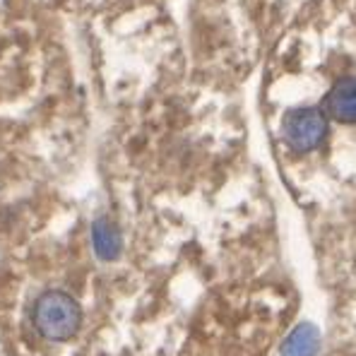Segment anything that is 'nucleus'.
I'll return each instance as SVG.
<instances>
[{"instance_id": "obj_1", "label": "nucleus", "mask_w": 356, "mask_h": 356, "mask_svg": "<svg viewBox=\"0 0 356 356\" xmlns=\"http://www.w3.org/2000/svg\"><path fill=\"white\" fill-rule=\"evenodd\" d=\"M34 325L51 342H67L82 327V308L67 291L49 289L34 303Z\"/></svg>"}, {"instance_id": "obj_2", "label": "nucleus", "mask_w": 356, "mask_h": 356, "mask_svg": "<svg viewBox=\"0 0 356 356\" xmlns=\"http://www.w3.org/2000/svg\"><path fill=\"white\" fill-rule=\"evenodd\" d=\"M327 116L323 108L301 106L286 111L282 120V135L284 143L294 152H313L321 147L327 138Z\"/></svg>"}, {"instance_id": "obj_3", "label": "nucleus", "mask_w": 356, "mask_h": 356, "mask_svg": "<svg viewBox=\"0 0 356 356\" xmlns=\"http://www.w3.org/2000/svg\"><path fill=\"white\" fill-rule=\"evenodd\" d=\"M325 116L339 123H356V77L337 80L323 99Z\"/></svg>"}, {"instance_id": "obj_4", "label": "nucleus", "mask_w": 356, "mask_h": 356, "mask_svg": "<svg viewBox=\"0 0 356 356\" xmlns=\"http://www.w3.org/2000/svg\"><path fill=\"white\" fill-rule=\"evenodd\" d=\"M92 248L94 255L104 263H113L123 253V236L113 219L97 217L92 222Z\"/></svg>"}, {"instance_id": "obj_5", "label": "nucleus", "mask_w": 356, "mask_h": 356, "mask_svg": "<svg viewBox=\"0 0 356 356\" xmlns=\"http://www.w3.org/2000/svg\"><path fill=\"white\" fill-rule=\"evenodd\" d=\"M321 352V330L313 323H298L282 342L280 356H318Z\"/></svg>"}]
</instances>
